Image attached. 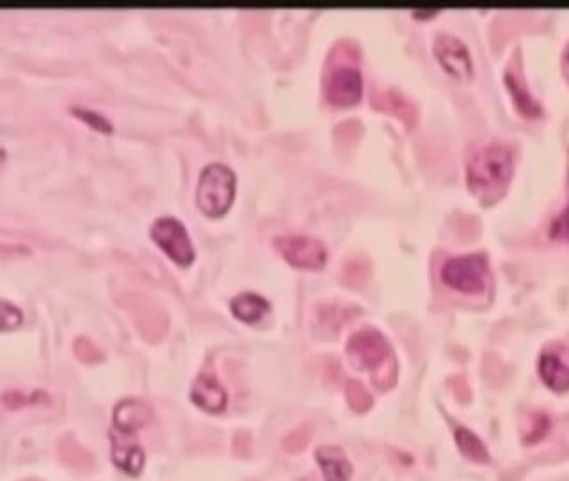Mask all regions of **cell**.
Masks as SVG:
<instances>
[{"label": "cell", "mask_w": 569, "mask_h": 481, "mask_svg": "<svg viewBox=\"0 0 569 481\" xmlns=\"http://www.w3.org/2000/svg\"><path fill=\"white\" fill-rule=\"evenodd\" d=\"M514 159L502 143H490L475 150L466 162V182L473 195L493 197L511 180Z\"/></svg>", "instance_id": "6da1fadb"}, {"label": "cell", "mask_w": 569, "mask_h": 481, "mask_svg": "<svg viewBox=\"0 0 569 481\" xmlns=\"http://www.w3.org/2000/svg\"><path fill=\"white\" fill-rule=\"evenodd\" d=\"M237 177L231 168L223 162L207 164L199 175L196 203L199 210L210 218H219L227 214L235 199Z\"/></svg>", "instance_id": "7a4b0ae2"}, {"label": "cell", "mask_w": 569, "mask_h": 481, "mask_svg": "<svg viewBox=\"0 0 569 481\" xmlns=\"http://www.w3.org/2000/svg\"><path fill=\"white\" fill-rule=\"evenodd\" d=\"M440 277L459 292L479 294L488 285L490 266L484 255H457L443 262Z\"/></svg>", "instance_id": "3957f363"}, {"label": "cell", "mask_w": 569, "mask_h": 481, "mask_svg": "<svg viewBox=\"0 0 569 481\" xmlns=\"http://www.w3.org/2000/svg\"><path fill=\"white\" fill-rule=\"evenodd\" d=\"M274 248L290 266L301 270H322L328 261L326 244L303 234L276 236Z\"/></svg>", "instance_id": "277c9868"}, {"label": "cell", "mask_w": 569, "mask_h": 481, "mask_svg": "<svg viewBox=\"0 0 569 481\" xmlns=\"http://www.w3.org/2000/svg\"><path fill=\"white\" fill-rule=\"evenodd\" d=\"M152 238L177 264L188 268L194 261V246L184 223L173 216H162L152 225Z\"/></svg>", "instance_id": "5b68a950"}, {"label": "cell", "mask_w": 569, "mask_h": 481, "mask_svg": "<svg viewBox=\"0 0 569 481\" xmlns=\"http://www.w3.org/2000/svg\"><path fill=\"white\" fill-rule=\"evenodd\" d=\"M390 353L388 341L374 328L356 332L347 343V357L358 369L374 371L386 362Z\"/></svg>", "instance_id": "8992f818"}, {"label": "cell", "mask_w": 569, "mask_h": 481, "mask_svg": "<svg viewBox=\"0 0 569 481\" xmlns=\"http://www.w3.org/2000/svg\"><path fill=\"white\" fill-rule=\"evenodd\" d=\"M121 303L127 307L128 314L132 316L134 324L137 326L143 337H147L152 343H157L166 335L168 316L152 298L145 294H128L121 300Z\"/></svg>", "instance_id": "52a82bcc"}, {"label": "cell", "mask_w": 569, "mask_h": 481, "mask_svg": "<svg viewBox=\"0 0 569 481\" xmlns=\"http://www.w3.org/2000/svg\"><path fill=\"white\" fill-rule=\"evenodd\" d=\"M434 56L447 74L459 80L473 77V61L466 45L451 33H440L434 40Z\"/></svg>", "instance_id": "ba28073f"}, {"label": "cell", "mask_w": 569, "mask_h": 481, "mask_svg": "<svg viewBox=\"0 0 569 481\" xmlns=\"http://www.w3.org/2000/svg\"><path fill=\"white\" fill-rule=\"evenodd\" d=\"M363 80L358 68L339 67L330 70L324 80L326 100L333 106H352L361 98Z\"/></svg>", "instance_id": "9c48e42d"}, {"label": "cell", "mask_w": 569, "mask_h": 481, "mask_svg": "<svg viewBox=\"0 0 569 481\" xmlns=\"http://www.w3.org/2000/svg\"><path fill=\"white\" fill-rule=\"evenodd\" d=\"M111 444H113V462L125 473L136 476L141 473L145 466V451L136 439L132 432L111 430Z\"/></svg>", "instance_id": "30bf717a"}, {"label": "cell", "mask_w": 569, "mask_h": 481, "mask_svg": "<svg viewBox=\"0 0 569 481\" xmlns=\"http://www.w3.org/2000/svg\"><path fill=\"white\" fill-rule=\"evenodd\" d=\"M190 398L199 408L210 414H219L227 408V391L223 389L219 380L208 373H203L196 378L190 391Z\"/></svg>", "instance_id": "8fae6325"}, {"label": "cell", "mask_w": 569, "mask_h": 481, "mask_svg": "<svg viewBox=\"0 0 569 481\" xmlns=\"http://www.w3.org/2000/svg\"><path fill=\"white\" fill-rule=\"evenodd\" d=\"M113 421L116 430L136 434L152 423V408L141 400L119 401L114 408Z\"/></svg>", "instance_id": "7c38bea8"}, {"label": "cell", "mask_w": 569, "mask_h": 481, "mask_svg": "<svg viewBox=\"0 0 569 481\" xmlns=\"http://www.w3.org/2000/svg\"><path fill=\"white\" fill-rule=\"evenodd\" d=\"M539 376L555 393H568L569 391V363L561 355L554 352H544L539 357Z\"/></svg>", "instance_id": "4fadbf2b"}, {"label": "cell", "mask_w": 569, "mask_h": 481, "mask_svg": "<svg viewBox=\"0 0 569 481\" xmlns=\"http://www.w3.org/2000/svg\"><path fill=\"white\" fill-rule=\"evenodd\" d=\"M317 460L322 467L326 481H349L352 476V467L345 458L340 447H320L317 451Z\"/></svg>", "instance_id": "5bb4252c"}, {"label": "cell", "mask_w": 569, "mask_h": 481, "mask_svg": "<svg viewBox=\"0 0 569 481\" xmlns=\"http://www.w3.org/2000/svg\"><path fill=\"white\" fill-rule=\"evenodd\" d=\"M270 309V303L264 296L255 292H242L231 300V312L237 320L244 322H257L262 320L267 311Z\"/></svg>", "instance_id": "9a60e30c"}, {"label": "cell", "mask_w": 569, "mask_h": 481, "mask_svg": "<svg viewBox=\"0 0 569 481\" xmlns=\"http://www.w3.org/2000/svg\"><path fill=\"white\" fill-rule=\"evenodd\" d=\"M59 458L63 464L74 469H91L93 467V455L74 437H65L59 442Z\"/></svg>", "instance_id": "2e32d148"}, {"label": "cell", "mask_w": 569, "mask_h": 481, "mask_svg": "<svg viewBox=\"0 0 569 481\" xmlns=\"http://www.w3.org/2000/svg\"><path fill=\"white\" fill-rule=\"evenodd\" d=\"M455 444H457L459 451L466 458H470L472 462H477V464L490 462V455H488L486 445L468 428H457L455 430Z\"/></svg>", "instance_id": "e0dca14e"}, {"label": "cell", "mask_w": 569, "mask_h": 481, "mask_svg": "<svg viewBox=\"0 0 569 481\" xmlns=\"http://www.w3.org/2000/svg\"><path fill=\"white\" fill-rule=\"evenodd\" d=\"M507 86L511 89V93L514 95V100L520 107V111H523L525 115H537L539 113V106L537 102L531 97V93L527 91V87L516 79L511 72L507 74Z\"/></svg>", "instance_id": "ac0fdd59"}, {"label": "cell", "mask_w": 569, "mask_h": 481, "mask_svg": "<svg viewBox=\"0 0 569 481\" xmlns=\"http://www.w3.org/2000/svg\"><path fill=\"white\" fill-rule=\"evenodd\" d=\"M74 352H76V359L84 363H98L104 361V353L102 350L91 343L86 337H78L74 344Z\"/></svg>", "instance_id": "d6986e66"}, {"label": "cell", "mask_w": 569, "mask_h": 481, "mask_svg": "<svg viewBox=\"0 0 569 481\" xmlns=\"http://www.w3.org/2000/svg\"><path fill=\"white\" fill-rule=\"evenodd\" d=\"M310 437H311V430H310V426L304 425V426H300V428L292 430L290 434H287V435L283 437V447H285L287 453L298 455V453L304 451V447H306L308 442H310Z\"/></svg>", "instance_id": "ffe728a7"}, {"label": "cell", "mask_w": 569, "mask_h": 481, "mask_svg": "<svg viewBox=\"0 0 569 481\" xmlns=\"http://www.w3.org/2000/svg\"><path fill=\"white\" fill-rule=\"evenodd\" d=\"M76 118L86 121L89 127L100 130V132H113V125L106 117H102L100 113H95L91 109H82V107H72L70 109Z\"/></svg>", "instance_id": "44dd1931"}, {"label": "cell", "mask_w": 569, "mask_h": 481, "mask_svg": "<svg viewBox=\"0 0 569 481\" xmlns=\"http://www.w3.org/2000/svg\"><path fill=\"white\" fill-rule=\"evenodd\" d=\"M347 398H349L351 406L356 408V410H360V412H363V410L369 408V404H371V398H369L367 391H365L360 384H351V385L347 387Z\"/></svg>", "instance_id": "7402d4cb"}, {"label": "cell", "mask_w": 569, "mask_h": 481, "mask_svg": "<svg viewBox=\"0 0 569 481\" xmlns=\"http://www.w3.org/2000/svg\"><path fill=\"white\" fill-rule=\"evenodd\" d=\"M0 321H2V328H15L22 322V311L7 302L0 303Z\"/></svg>", "instance_id": "603a6c76"}, {"label": "cell", "mask_w": 569, "mask_h": 481, "mask_svg": "<svg viewBox=\"0 0 569 481\" xmlns=\"http://www.w3.org/2000/svg\"><path fill=\"white\" fill-rule=\"evenodd\" d=\"M552 236L555 240L569 242V201L568 205L564 207V210L554 220V223H552Z\"/></svg>", "instance_id": "cb8c5ba5"}, {"label": "cell", "mask_w": 569, "mask_h": 481, "mask_svg": "<svg viewBox=\"0 0 569 481\" xmlns=\"http://www.w3.org/2000/svg\"><path fill=\"white\" fill-rule=\"evenodd\" d=\"M253 437L249 432H237L233 437V453L237 456H249Z\"/></svg>", "instance_id": "d4e9b609"}, {"label": "cell", "mask_w": 569, "mask_h": 481, "mask_svg": "<svg viewBox=\"0 0 569 481\" xmlns=\"http://www.w3.org/2000/svg\"><path fill=\"white\" fill-rule=\"evenodd\" d=\"M11 400H13V403L7 408H18V406H22L27 401L24 398V394H20V393H5L4 394V403Z\"/></svg>", "instance_id": "484cf974"}, {"label": "cell", "mask_w": 569, "mask_h": 481, "mask_svg": "<svg viewBox=\"0 0 569 481\" xmlns=\"http://www.w3.org/2000/svg\"><path fill=\"white\" fill-rule=\"evenodd\" d=\"M300 481H317L315 480V476H304L303 480Z\"/></svg>", "instance_id": "4316f807"}, {"label": "cell", "mask_w": 569, "mask_h": 481, "mask_svg": "<svg viewBox=\"0 0 569 481\" xmlns=\"http://www.w3.org/2000/svg\"><path fill=\"white\" fill-rule=\"evenodd\" d=\"M22 481H39V480H22Z\"/></svg>", "instance_id": "83f0119b"}, {"label": "cell", "mask_w": 569, "mask_h": 481, "mask_svg": "<svg viewBox=\"0 0 569 481\" xmlns=\"http://www.w3.org/2000/svg\"><path fill=\"white\" fill-rule=\"evenodd\" d=\"M568 61H569V48H568Z\"/></svg>", "instance_id": "f1b7e54d"}]
</instances>
